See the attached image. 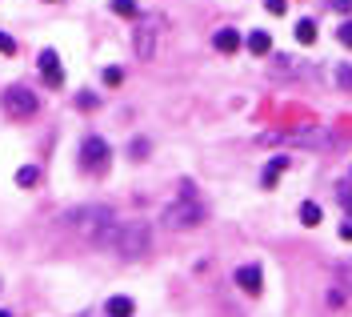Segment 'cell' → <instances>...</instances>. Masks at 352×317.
<instances>
[{"label":"cell","mask_w":352,"mask_h":317,"mask_svg":"<svg viewBox=\"0 0 352 317\" xmlns=\"http://www.w3.org/2000/svg\"><path fill=\"white\" fill-rule=\"evenodd\" d=\"M248 52H252V57H268V52H272V37H268V32H252V37H248Z\"/></svg>","instance_id":"7c38bea8"},{"label":"cell","mask_w":352,"mask_h":317,"mask_svg":"<svg viewBox=\"0 0 352 317\" xmlns=\"http://www.w3.org/2000/svg\"><path fill=\"white\" fill-rule=\"evenodd\" d=\"M109 317H132L136 314V305H132V297H109Z\"/></svg>","instance_id":"8fae6325"},{"label":"cell","mask_w":352,"mask_h":317,"mask_svg":"<svg viewBox=\"0 0 352 317\" xmlns=\"http://www.w3.org/2000/svg\"><path fill=\"white\" fill-rule=\"evenodd\" d=\"M296 41H300V45H312V41H316V21H300L296 24Z\"/></svg>","instance_id":"9a60e30c"},{"label":"cell","mask_w":352,"mask_h":317,"mask_svg":"<svg viewBox=\"0 0 352 317\" xmlns=\"http://www.w3.org/2000/svg\"><path fill=\"white\" fill-rule=\"evenodd\" d=\"M36 181H41V169H36V165H24L21 173H16V185H21V189H32Z\"/></svg>","instance_id":"4fadbf2b"},{"label":"cell","mask_w":352,"mask_h":317,"mask_svg":"<svg viewBox=\"0 0 352 317\" xmlns=\"http://www.w3.org/2000/svg\"><path fill=\"white\" fill-rule=\"evenodd\" d=\"M0 52H4V57H12V52H16V41H12L8 32H0Z\"/></svg>","instance_id":"603a6c76"},{"label":"cell","mask_w":352,"mask_h":317,"mask_svg":"<svg viewBox=\"0 0 352 317\" xmlns=\"http://www.w3.org/2000/svg\"><path fill=\"white\" fill-rule=\"evenodd\" d=\"M80 161H85V169H104V165L112 161L109 141H100V136H85V141H80Z\"/></svg>","instance_id":"8992f818"},{"label":"cell","mask_w":352,"mask_h":317,"mask_svg":"<svg viewBox=\"0 0 352 317\" xmlns=\"http://www.w3.org/2000/svg\"><path fill=\"white\" fill-rule=\"evenodd\" d=\"M0 317H12V314H8V309H0Z\"/></svg>","instance_id":"83f0119b"},{"label":"cell","mask_w":352,"mask_h":317,"mask_svg":"<svg viewBox=\"0 0 352 317\" xmlns=\"http://www.w3.org/2000/svg\"><path fill=\"white\" fill-rule=\"evenodd\" d=\"M76 105H80V109H96L100 101H96V92H80V96H76Z\"/></svg>","instance_id":"7402d4cb"},{"label":"cell","mask_w":352,"mask_h":317,"mask_svg":"<svg viewBox=\"0 0 352 317\" xmlns=\"http://www.w3.org/2000/svg\"><path fill=\"white\" fill-rule=\"evenodd\" d=\"M112 12H116V17H136V12H140V8H136V0H112Z\"/></svg>","instance_id":"e0dca14e"},{"label":"cell","mask_w":352,"mask_h":317,"mask_svg":"<svg viewBox=\"0 0 352 317\" xmlns=\"http://www.w3.org/2000/svg\"><path fill=\"white\" fill-rule=\"evenodd\" d=\"M204 217H208V209L200 205V197L192 193V185L184 181V193L164 209V217H160V221H164L168 229H197V225H204Z\"/></svg>","instance_id":"3957f363"},{"label":"cell","mask_w":352,"mask_h":317,"mask_svg":"<svg viewBox=\"0 0 352 317\" xmlns=\"http://www.w3.org/2000/svg\"><path fill=\"white\" fill-rule=\"evenodd\" d=\"M104 81H109V85H120V81H124V72H120V68H104Z\"/></svg>","instance_id":"d4e9b609"},{"label":"cell","mask_w":352,"mask_h":317,"mask_svg":"<svg viewBox=\"0 0 352 317\" xmlns=\"http://www.w3.org/2000/svg\"><path fill=\"white\" fill-rule=\"evenodd\" d=\"M264 8H268V12H272V17H285L288 0H264Z\"/></svg>","instance_id":"44dd1931"},{"label":"cell","mask_w":352,"mask_h":317,"mask_svg":"<svg viewBox=\"0 0 352 317\" xmlns=\"http://www.w3.org/2000/svg\"><path fill=\"white\" fill-rule=\"evenodd\" d=\"M156 24H160V21H144L140 28H136V37H132L136 57H144V61H153V57H156Z\"/></svg>","instance_id":"52a82bcc"},{"label":"cell","mask_w":352,"mask_h":317,"mask_svg":"<svg viewBox=\"0 0 352 317\" xmlns=\"http://www.w3.org/2000/svg\"><path fill=\"white\" fill-rule=\"evenodd\" d=\"M132 157H144V153H148V141H140V136H136V141H132V149H129Z\"/></svg>","instance_id":"cb8c5ba5"},{"label":"cell","mask_w":352,"mask_h":317,"mask_svg":"<svg viewBox=\"0 0 352 317\" xmlns=\"http://www.w3.org/2000/svg\"><path fill=\"white\" fill-rule=\"evenodd\" d=\"M236 285H241L244 294H261V285H264L261 265H241V269H236Z\"/></svg>","instance_id":"9c48e42d"},{"label":"cell","mask_w":352,"mask_h":317,"mask_svg":"<svg viewBox=\"0 0 352 317\" xmlns=\"http://www.w3.org/2000/svg\"><path fill=\"white\" fill-rule=\"evenodd\" d=\"M296 61H292V57H276V61H272V68H276V76H296Z\"/></svg>","instance_id":"ac0fdd59"},{"label":"cell","mask_w":352,"mask_h":317,"mask_svg":"<svg viewBox=\"0 0 352 317\" xmlns=\"http://www.w3.org/2000/svg\"><path fill=\"white\" fill-rule=\"evenodd\" d=\"M212 45H217V52L228 57V52H236V48H241V32H236V28H220L217 37H212Z\"/></svg>","instance_id":"30bf717a"},{"label":"cell","mask_w":352,"mask_h":317,"mask_svg":"<svg viewBox=\"0 0 352 317\" xmlns=\"http://www.w3.org/2000/svg\"><path fill=\"white\" fill-rule=\"evenodd\" d=\"M340 201H344V209H349V221H352V193H349V189L340 193Z\"/></svg>","instance_id":"4316f807"},{"label":"cell","mask_w":352,"mask_h":317,"mask_svg":"<svg viewBox=\"0 0 352 317\" xmlns=\"http://www.w3.org/2000/svg\"><path fill=\"white\" fill-rule=\"evenodd\" d=\"M41 109V96L32 89H24V85H12V89H4V113L16 116V121H28V116H36Z\"/></svg>","instance_id":"5b68a950"},{"label":"cell","mask_w":352,"mask_h":317,"mask_svg":"<svg viewBox=\"0 0 352 317\" xmlns=\"http://www.w3.org/2000/svg\"><path fill=\"white\" fill-rule=\"evenodd\" d=\"M285 165H288L285 157H276L272 165H268V169H264V177H261V181H264V185H276V181H280V173H285Z\"/></svg>","instance_id":"5bb4252c"},{"label":"cell","mask_w":352,"mask_h":317,"mask_svg":"<svg viewBox=\"0 0 352 317\" xmlns=\"http://www.w3.org/2000/svg\"><path fill=\"white\" fill-rule=\"evenodd\" d=\"M336 41H340L344 48H352V17H349L344 24H340V28H336Z\"/></svg>","instance_id":"ffe728a7"},{"label":"cell","mask_w":352,"mask_h":317,"mask_svg":"<svg viewBox=\"0 0 352 317\" xmlns=\"http://www.w3.org/2000/svg\"><path fill=\"white\" fill-rule=\"evenodd\" d=\"M261 145H296V149H332L336 133L324 125H300V129H288V133H264Z\"/></svg>","instance_id":"7a4b0ae2"},{"label":"cell","mask_w":352,"mask_h":317,"mask_svg":"<svg viewBox=\"0 0 352 317\" xmlns=\"http://www.w3.org/2000/svg\"><path fill=\"white\" fill-rule=\"evenodd\" d=\"M65 221L80 237H85L88 245H100V249H109L112 245V233H116V217H112L109 205H80V209H68Z\"/></svg>","instance_id":"6da1fadb"},{"label":"cell","mask_w":352,"mask_h":317,"mask_svg":"<svg viewBox=\"0 0 352 317\" xmlns=\"http://www.w3.org/2000/svg\"><path fill=\"white\" fill-rule=\"evenodd\" d=\"M48 4H56V0H48Z\"/></svg>","instance_id":"f1b7e54d"},{"label":"cell","mask_w":352,"mask_h":317,"mask_svg":"<svg viewBox=\"0 0 352 317\" xmlns=\"http://www.w3.org/2000/svg\"><path fill=\"white\" fill-rule=\"evenodd\" d=\"M109 249H116L124 261H136V257H144L153 249V233H148V225H136V221L132 225H116Z\"/></svg>","instance_id":"277c9868"},{"label":"cell","mask_w":352,"mask_h":317,"mask_svg":"<svg viewBox=\"0 0 352 317\" xmlns=\"http://www.w3.org/2000/svg\"><path fill=\"white\" fill-rule=\"evenodd\" d=\"M332 8H336V12H344V17H349V12H352V0H332Z\"/></svg>","instance_id":"484cf974"},{"label":"cell","mask_w":352,"mask_h":317,"mask_svg":"<svg viewBox=\"0 0 352 317\" xmlns=\"http://www.w3.org/2000/svg\"><path fill=\"white\" fill-rule=\"evenodd\" d=\"M41 72H44V81H48L52 89H60V85H65V68H60V57H56L52 48H44V52H41Z\"/></svg>","instance_id":"ba28073f"},{"label":"cell","mask_w":352,"mask_h":317,"mask_svg":"<svg viewBox=\"0 0 352 317\" xmlns=\"http://www.w3.org/2000/svg\"><path fill=\"white\" fill-rule=\"evenodd\" d=\"M300 221H305V225H320V205L305 201L300 205Z\"/></svg>","instance_id":"2e32d148"},{"label":"cell","mask_w":352,"mask_h":317,"mask_svg":"<svg viewBox=\"0 0 352 317\" xmlns=\"http://www.w3.org/2000/svg\"><path fill=\"white\" fill-rule=\"evenodd\" d=\"M336 85L340 89H352V65H336Z\"/></svg>","instance_id":"d6986e66"}]
</instances>
